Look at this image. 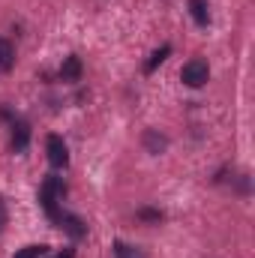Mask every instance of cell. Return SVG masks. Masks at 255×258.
Wrapping results in <instances>:
<instances>
[{
	"label": "cell",
	"mask_w": 255,
	"mask_h": 258,
	"mask_svg": "<svg viewBox=\"0 0 255 258\" xmlns=\"http://www.w3.org/2000/svg\"><path fill=\"white\" fill-rule=\"evenodd\" d=\"M60 78H63V81H78V78H81V60H78L75 54L63 60V66H60Z\"/></svg>",
	"instance_id": "6"
},
{
	"label": "cell",
	"mask_w": 255,
	"mask_h": 258,
	"mask_svg": "<svg viewBox=\"0 0 255 258\" xmlns=\"http://www.w3.org/2000/svg\"><path fill=\"white\" fill-rule=\"evenodd\" d=\"M138 216H141V219H150V222H159V219H162V213H159V210H147V207H144V210H138Z\"/></svg>",
	"instance_id": "13"
},
{
	"label": "cell",
	"mask_w": 255,
	"mask_h": 258,
	"mask_svg": "<svg viewBox=\"0 0 255 258\" xmlns=\"http://www.w3.org/2000/svg\"><path fill=\"white\" fill-rule=\"evenodd\" d=\"M168 54H171V45H162L159 51H153V54H150V60L144 63V72H153V69H156V66L162 63V60H165Z\"/></svg>",
	"instance_id": "9"
},
{
	"label": "cell",
	"mask_w": 255,
	"mask_h": 258,
	"mask_svg": "<svg viewBox=\"0 0 255 258\" xmlns=\"http://www.w3.org/2000/svg\"><path fill=\"white\" fill-rule=\"evenodd\" d=\"M45 150H48V162L54 168H66L69 165V150H66V141L60 135H48L45 138Z\"/></svg>",
	"instance_id": "2"
},
{
	"label": "cell",
	"mask_w": 255,
	"mask_h": 258,
	"mask_svg": "<svg viewBox=\"0 0 255 258\" xmlns=\"http://www.w3.org/2000/svg\"><path fill=\"white\" fill-rule=\"evenodd\" d=\"M63 183H60V177H45V183H42V189H39V201H42V207L48 210V216L51 219H57L60 216V210H57V201L63 198Z\"/></svg>",
	"instance_id": "1"
},
{
	"label": "cell",
	"mask_w": 255,
	"mask_h": 258,
	"mask_svg": "<svg viewBox=\"0 0 255 258\" xmlns=\"http://www.w3.org/2000/svg\"><path fill=\"white\" fill-rule=\"evenodd\" d=\"M207 75H210V69H207L204 60H189V63L180 69V78H183V84H189V87L207 84Z\"/></svg>",
	"instance_id": "3"
},
{
	"label": "cell",
	"mask_w": 255,
	"mask_h": 258,
	"mask_svg": "<svg viewBox=\"0 0 255 258\" xmlns=\"http://www.w3.org/2000/svg\"><path fill=\"white\" fill-rule=\"evenodd\" d=\"M48 252V246H24L21 252H15V258H42Z\"/></svg>",
	"instance_id": "12"
},
{
	"label": "cell",
	"mask_w": 255,
	"mask_h": 258,
	"mask_svg": "<svg viewBox=\"0 0 255 258\" xmlns=\"http://www.w3.org/2000/svg\"><path fill=\"white\" fill-rule=\"evenodd\" d=\"M27 141H30V126H27L24 120L12 123V147H15V150H24Z\"/></svg>",
	"instance_id": "5"
},
{
	"label": "cell",
	"mask_w": 255,
	"mask_h": 258,
	"mask_svg": "<svg viewBox=\"0 0 255 258\" xmlns=\"http://www.w3.org/2000/svg\"><path fill=\"white\" fill-rule=\"evenodd\" d=\"M189 12L192 18H195V24H207L210 21V9H207V0H189Z\"/></svg>",
	"instance_id": "8"
},
{
	"label": "cell",
	"mask_w": 255,
	"mask_h": 258,
	"mask_svg": "<svg viewBox=\"0 0 255 258\" xmlns=\"http://www.w3.org/2000/svg\"><path fill=\"white\" fill-rule=\"evenodd\" d=\"M54 258H72V249H66V252H60V255H54Z\"/></svg>",
	"instance_id": "14"
},
{
	"label": "cell",
	"mask_w": 255,
	"mask_h": 258,
	"mask_svg": "<svg viewBox=\"0 0 255 258\" xmlns=\"http://www.w3.org/2000/svg\"><path fill=\"white\" fill-rule=\"evenodd\" d=\"M144 144H147L153 153H159V150L165 147V138H162V135H156V132H147V135H144Z\"/></svg>",
	"instance_id": "10"
},
{
	"label": "cell",
	"mask_w": 255,
	"mask_h": 258,
	"mask_svg": "<svg viewBox=\"0 0 255 258\" xmlns=\"http://www.w3.org/2000/svg\"><path fill=\"white\" fill-rule=\"evenodd\" d=\"M54 222H60V228H63V231H69L72 237H84V234H87V225H84L78 216H72V213H60Z\"/></svg>",
	"instance_id": "4"
},
{
	"label": "cell",
	"mask_w": 255,
	"mask_h": 258,
	"mask_svg": "<svg viewBox=\"0 0 255 258\" xmlns=\"http://www.w3.org/2000/svg\"><path fill=\"white\" fill-rule=\"evenodd\" d=\"M114 255L117 258H144L135 246H126V243H114Z\"/></svg>",
	"instance_id": "11"
},
{
	"label": "cell",
	"mask_w": 255,
	"mask_h": 258,
	"mask_svg": "<svg viewBox=\"0 0 255 258\" xmlns=\"http://www.w3.org/2000/svg\"><path fill=\"white\" fill-rule=\"evenodd\" d=\"M15 66V48H12V42L9 39H3L0 36V69L3 72H9Z\"/></svg>",
	"instance_id": "7"
}]
</instances>
